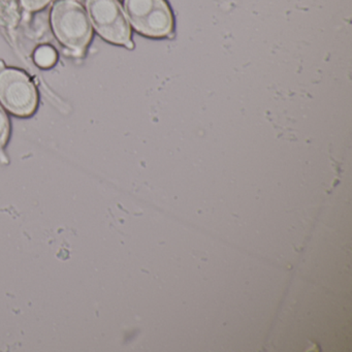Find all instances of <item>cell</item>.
Listing matches in <instances>:
<instances>
[{
    "instance_id": "6da1fadb",
    "label": "cell",
    "mask_w": 352,
    "mask_h": 352,
    "mask_svg": "<svg viewBox=\"0 0 352 352\" xmlns=\"http://www.w3.org/2000/svg\"><path fill=\"white\" fill-rule=\"evenodd\" d=\"M51 26L59 43L75 56L85 53L94 36L87 12L73 0H60L53 6Z\"/></svg>"
},
{
    "instance_id": "7a4b0ae2",
    "label": "cell",
    "mask_w": 352,
    "mask_h": 352,
    "mask_svg": "<svg viewBox=\"0 0 352 352\" xmlns=\"http://www.w3.org/2000/svg\"><path fill=\"white\" fill-rule=\"evenodd\" d=\"M91 25L107 42L133 49L129 20L118 0H86Z\"/></svg>"
},
{
    "instance_id": "3957f363",
    "label": "cell",
    "mask_w": 352,
    "mask_h": 352,
    "mask_svg": "<svg viewBox=\"0 0 352 352\" xmlns=\"http://www.w3.org/2000/svg\"><path fill=\"white\" fill-rule=\"evenodd\" d=\"M125 13L133 28L149 38H166L174 30V18L166 0H124Z\"/></svg>"
},
{
    "instance_id": "277c9868",
    "label": "cell",
    "mask_w": 352,
    "mask_h": 352,
    "mask_svg": "<svg viewBox=\"0 0 352 352\" xmlns=\"http://www.w3.org/2000/svg\"><path fill=\"white\" fill-rule=\"evenodd\" d=\"M0 102L15 116L28 118L38 109V90L24 72L5 69L0 72Z\"/></svg>"
},
{
    "instance_id": "5b68a950",
    "label": "cell",
    "mask_w": 352,
    "mask_h": 352,
    "mask_svg": "<svg viewBox=\"0 0 352 352\" xmlns=\"http://www.w3.org/2000/svg\"><path fill=\"white\" fill-rule=\"evenodd\" d=\"M57 53L51 46H41L34 52V63L41 69H50L56 63Z\"/></svg>"
},
{
    "instance_id": "8992f818",
    "label": "cell",
    "mask_w": 352,
    "mask_h": 352,
    "mask_svg": "<svg viewBox=\"0 0 352 352\" xmlns=\"http://www.w3.org/2000/svg\"><path fill=\"white\" fill-rule=\"evenodd\" d=\"M11 135V122L3 107L0 106V151L6 147Z\"/></svg>"
},
{
    "instance_id": "52a82bcc",
    "label": "cell",
    "mask_w": 352,
    "mask_h": 352,
    "mask_svg": "<svg viewBox=\"0 0 352 352\" xmlns=\"http://www.w3.org/2000/svg\"><path fill=\"white\" fill-rule=\"evenodd\" d=\"M51 1L52 0H20V3L26 12L34 13L45 9Z\"/></svg>"
},
{
    "instance_id": "ba28073f",
    "label": "cell",
    "mask_w": 352,
    "mask_h": 352,
    "mask_svg": "<svg viewBox=\"0 0 352 352\" xmlns=\"http://www.w3.org/2000/svg\"><path fill=\"white\" fill-rule=\"evenodd\" d=\"M5 63H3V61L0 60V72L3 71V69H5Z\"/></svg>"
}]
</instances>
